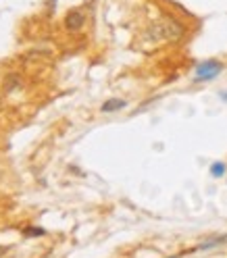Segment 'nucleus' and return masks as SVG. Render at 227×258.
<instances>
[{
  "label": "nucleus",
  "instance_id": "39448f33",
  "mask_svg": "<svg viewBox=\"0 0 227 258\" xmlns=\"http://www.w3.org/2000/svg\"><path fill=\"white\" fill-rule=\"evenodd\" d=\"M125 100H119V98H112V100H108V102H104L102 104V112H115V110H121V108H125Z\"/></svg>",
  "mask_w": 227,
  "mask_h": 258
},
{
  "label": "nucleus",
  "instance_id": "f03ea898",
  "mask_svg": "<svg viewBox=\"0 0 227 258\" xmlns=\"http://www.w3.org/2000/svg\"><path fill=\"white\" fill-rule=\"evenodd\" d=\"M223 71V64L219 60H206L196 67V82H208Z\"/></svg>",
  "mask_w": 227,
  "mask_h": 258
},
{
  "label": "nucleus",
  "instance_id": "423d86ee",
  "mask_svg": "<svg viewBox=\"0 0 227 258\" xmlns=\"http://www.w3.org/2000/svg\"><path fill=\"white\" fill-rule=\"evenodd\" d=\"M23 235L25 237H42V235H46V231L42 227H25L23 229Z\"/></svg>",
  "mask_w": 227,
  "mask_h": 258
},
{
  "label": "nucleus",
  "instance_id": "6e6552de",
  "mask_svg": "<svg viewBox=\"0 0 227 258\" xmlns=\"http://www.w3.org/2000/svg\"><path fill=\"white\" fill-rule=\"evenodd\" d=\"M7 250H9V248H5V246H0V258H3V256L7 254Z\"/></svg>",
  "mask_w": 227,
  "mask_h": 258
},
{
  "label": "nucleus",
  "instance_id": "20e7f679",
  "mask_svg": "<svg viewBox=\"0 0 227 258\" xmlns=\"http://www.w3.org/2000/svg\"><path fill=\"white\" fill-rule=\"evenodd\" d=\"M21 86V75L19 73H9L5 77V90L7 92H13V90H17Z\"/></svg>",
  "mask_w": 227,
  "mask_h": 258
},
{
  "label": "nucleus",
  "instance_id": "7ed1b4c3",
  "mask_svg": "<svg viewBox=\"0 0 227 258\" xmlns=\"http://www.w3.org/2000/svg\"><path fill=\"white\" fill-rule=\"evenodd\" d=\"M86 23V15L82 11H69L67 17H65V27H67L69 31H77L82 29Z\"/></svg>",
  "mask_w": 227,
  "mask_h": 258
},
{
  "label": "nucleus",
  "instance_id": "1a4fd4ad",
  "mask_svg": "<svg viewBox=\"0 0 227 258\" xmlns=\"http://www.w3.org/2000/svg\"><path fill=\"white\" fill-rule=\"evenodd\" d=\"M221 98H227V92H221Z\"/></svg>",
  "mask_w": 227,
  "mask_h": 258
},
{
  "label": "nucleus",
  "instance_id": "f257e3e1",
  "mask_svg": "<svg viewBox=\"0 0 227 258\" xmlns=\"http://www.w3.org/2000/svg\"><path fill=\"white\" fill-rule=\"evenodd\" d=\"M148 34L152 40H167V42H177V40H182L184 34H186V27L173 19L171 15H163L158 21H154L148 29Z\"/></svg>",
  "mask_w": 227,
  "mask_h": 258
},
{
  "label": "nucleus",
  "instance_id": "0eeeda50",
  "mask_svg": "<svg viewBox=\"0 0 227 258\" xmlns=\"http://www.w3.org/2000/svg\"><path fill=\"white\" fill-rule=\"evenodd\" d=\"M210 175L213 177H223L225 175V165L223 163H215L213 167H210Z\"/></svg>",
  "mask_w": 227,
  "mask_h": 258
}]
</instances>
